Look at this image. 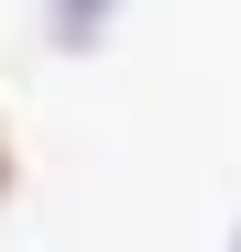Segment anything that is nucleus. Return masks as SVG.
Wrapping results in <instances>:
<instances>
[{
  "mask_svg": "<svg viewBox=\"0 0 241 252\" xmlns=\"http://www.w3.org/2000/svg\"><path fill=\"white\" fill-rule=\"evenodd\" d=\"M120 33V0H44V44L55 55H99Z\"/></svg>",
  "mask_w": 241,
  "mask_h": 252,
  "instance_id": "1",
  "label": "nucleus"
},
{
  "mask_svg": "<svg viewBox=\"0 0 241 252\" xmlns=\"http://www.w3.org/2000/svg\"><path fill=\"white\" fill-rule=\"evenodd\" d=\"M22 187V143H11V121H0V197Z\"/></svg>",
  "mask_w": 241,
  "mask_h": 252,
  "instance_id": "2",
  "label": "nucleus"
},
{
  "mask_svg": "<svg viewBox=\"0 0 241 252\" xmlns=\"http://www.w3.org/2000/svg\"><path fill=\"white\" fill-rule=\"evenodd\" d=\"M230 252H241V230H230Z\"/></svg>",
  "mask_w": 241,
  "mask_h": 252,
  "instance_id": "3",
  "label": "nucleus"
}]
</instances>
